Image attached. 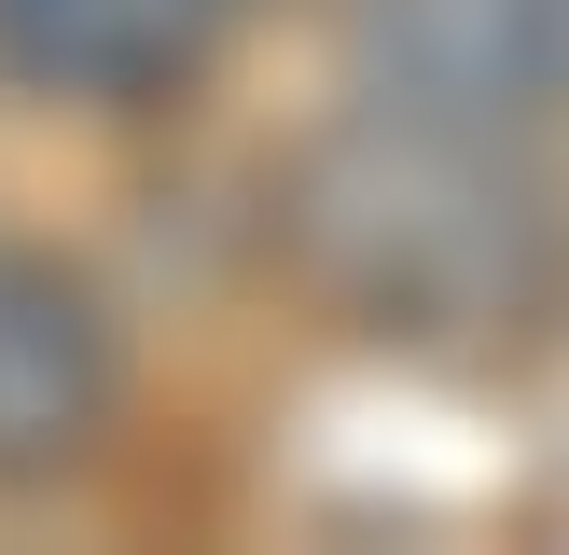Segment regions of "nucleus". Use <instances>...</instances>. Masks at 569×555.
Segmentation results:
<instances>
[{"label":"nucleus","mask_w":569,"mask_h":555,"mask_svg":"<svg viewBox=\"0 0 569 555\" xmlns=\"http://www.w3.org/2000/svg\"><path fill=\"white\" fill-rule=\"evenodd\" d=\"M278 250L348 333L389 347H500L569 292V194L528 125L361 98L278 181Z\"/></svg>","instance_id":"1"},{"label":"nucleus","mask_w":569,"mask_h":555,"mask_svg":"<svg viewBox=\"0 0 569 555\" xmlns=\"http://www.w3.org/2000/svg\"><path fill=\"white\" fill-rule=\"evenodd\" d=\"M126 403V333H111L98 278L56 250L0 236V486H42Z\"/></svg>","instance_id":"2"},{"label":"nucleus","mask_w":569,"mask_h":555,"mask_svg":"<svg viewBox=\"0 0 569 555\" xmlns=\"http://www.w3.org/2000/svg\"><path fill=\"white\" fill-rule=\"evenodd\" d=\"M237 28V0H0V83L28 98H83V111H126L194 83Z\"/></svg>","instance_id":"3"},{"label":"nucleus","mask_w":569,"mask_h":555,"mask_svg":"<svg viewBox=\"0 0 569 555\" xmlns=\"http://www.w3.org/2000/svg\"><path fill=\"white\" fill-rule=\"evenodd\" d=\"M515 42H528V111H569V0H515Z\"/></svg>","instance_id":"4"}]
</instances>
